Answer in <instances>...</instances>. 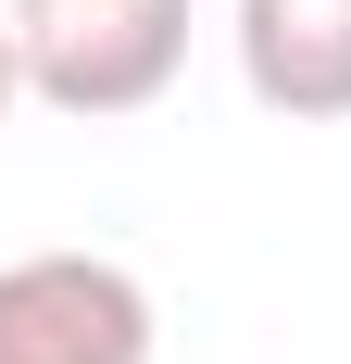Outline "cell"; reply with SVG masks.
Here are the masks:
<instances>
[{"label":"cell","mask_w":351,"mask_h":364,"mask_svg":"<svg viewBox=\"0 0 351 364\" xmlns=\"http://www.w3.org/2000/svg\"><path fill=\"white\" fill-rule=\"evenodd\" d=\"M13 101H26V38L0 26V113H13Z\"/></svg>","instance_id":"4"},{"label":"cell","mask_w":351,"mask_h":364,"mask_svg":"<svg viewBox=\"0 0 351 364\" xmlns=\"http://www.w3.org/2000/svg\"><path fill=\"white\" fill-rule=\"evenodd\" d=\"M0 364H151V289L113 252L0 264Z\"/></svg>","instance_id":"2"},{"label":"cell","mask_w":351,"mask_h":364,"mask_svg":"<svg viewBox=\"0 0 351 364\" xmlns=\"http://www.w3.org/2000/svg\"><path fill=\"white\" fill-rule=\"evenodd\" d=\"M13 38H26V101L113 126V113H151L176 88L188 0H13Z\"/></svg>","instance_id":"1"},{"label":"cell","mask_w":351,"mask_h":364,"mask_svg":"<svg viewBox=\"0 0 351 364\" xmlns=\"http://www.w3.org/2000/svg\"><path fill=\"white\" fill-rule=\"evenodd\" d=\"M239 75L288 126H351V0H239Z\"/></svg>","instance_id":"3"}]
</instances>
